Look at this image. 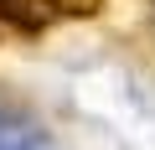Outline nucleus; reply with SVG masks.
<instances>
[{"label":"nucleus","instance_id":"obj_1","mask_svg":"<svg viewBox=\"0 0 155 150\" xmlns=\"http://www.w3.org/2000/svg\"><path fill=\"white\" fill-rule=\"evenodd\" d=\"M47 21H52V16L41 11V0H0V26H5V31H26V36H36Z\"/></svg>","mask_w":155,"mask_h":150},{"label":"nucleus","instance_id":"obj_2","mask_svg":"<svg viewBox=\"0 0 155 150\" xmlns=\"http://www.w3.org/2000/svg\"><path fill=\"white\" fill-rule=\"evenodd\" d=\"M104 0H41V11L57 21V16H98Z\"/></svg>","mask_w":155,"mask_h":150}]
</instances>
